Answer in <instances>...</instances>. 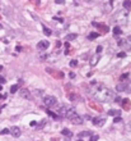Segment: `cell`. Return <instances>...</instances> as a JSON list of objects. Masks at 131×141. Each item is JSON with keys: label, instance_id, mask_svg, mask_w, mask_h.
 <instances>
[{"label": "cell", "instance_id": "1", "mask_svg": "<svg viewBox=\"0 0 131 141\" xmlns=\"http://www.w3.org/2000/svg\"><path fill=\"white\" fill-rule=\"evenodd\" d=\"M93 98L99 103H108L113 100V92L104 86H98V88L93 92Z\"/></svg>", "mask_w": 131, "mask_h": 141}, {"label": "cell", "instance_id": "2", "mask_svg": "<svg viewBox=\"0 0 131 141\" xmlns=\"http://www.w3.org/2000/svg\"><path fill=\"white\" fill-rule=\"evenodd\" d=\"M43 104L48 108H55V106H57V99L52 95H47L43 98Z\"/></svg>", "mask_w": 131, "mask_h": 141}, {"label": "cell", "instance_id": "3", "mask_svg": "<svg viewBox=\"0 0 131 141\" xmlns=\"http://www.w3.org/2000/svg\"><path fill=\"white\" fill-rule=\"evenodd\" d=\"M73 110H75L74 106H61V108L59 109V113L61 114L62 117H66L70 112H73Z\"/></svg>", "mask_w": 131, "mask_h": 141}, {"label": "cell", "instance_id": "4", "mask_svg": "<svg viewBox=\"0 0 131 141\" xmlns=\"http://www.w3.org/2000/svg\"><path fill=\"white\" fill-rule=\"evenodd\" d=\"M93 122V124L97 126V127H102V126L106 123V118H103V117H96V118H93L92 119Z\"/></svg>", "mask_w": 131, "mask_h": 141}, {"label": "cell", "instance_id": "5", "mask_svg": "<svg viewBox=\"0 0 131 141\" xmlns=\"http://www.w3.org/2000/svg\"><path fill=\"white\" fill-rule=\"evenodd\" d=\"M19 96L23 99H27V100H31L32 96H31V91L27 90V88H20L19 90Z\"/></svg>", "mask_w": 131, "mask_h": 141}, {"label": "cell", "instance_id": "6", "mask_svg": "<svg viewBox=\"0 0 131 141\" xmlns=\"http://www.w3.org/2000/svg\"><path fill=\"white\" fill-rule=\"evenodd\" d=\"M10 135H12L13 137H19L22 135V131L20 128L18 127V126H13L12 129H10Z\"/></svg>", "mask_w": 131, "mask_h": 141}, {"label": "cell", "instance_id": "7", "mask_svg": "<svg viewBox=\"0 0 131 141\" xmlns=\"http://www.w3.org/2000/svg\"><path fill=\"white\" fill-rule=\"evenodd\" d=\"M48 46H50V42H48L47 40H42V41H40L37 44V47H38L40 50H46Z\"/></svg>", "mask_w": 131, "mask_h": 141}, {"label": "cell", "instance_id": "8", "mask_svg": "<svg viewBox=\"0 0 131 141\" xmlns=\"http://www.w3.org/2000/svg\"><path fill=\"white\" fill-rule=\"evenodd\" d=\"M70 122H71V123H74V124H81L83 123V118H81L79 114H76L75 117H73L71 119H69Z\"/></svg>", "mask_w": 131, "mask_h": 141}, {"label": "cell", "instance_id": "9", "mask_svg": "<svg viewBox=\"0 0 131 141\" xmlns=\"http://www.w3.org/2000/svg\"><path fill=\"white\" fill-rule=\"evenodd\" d=\"M99 59H101L99 54H94V55L92 57V59H91V65H92V67L97 65V64H98V62H99Z\"/></svg>", "mask_w": 131, "mask_h": 141}, {"label": "cell", "instance_id": "10", "mask_svg": "<svg viewBox=\"0 0 131 141\" xmlns=\"http://www.w3.org/2000/svg\"><path fill=\"white\" fill-rule=\"evenodd\" d=\"M93 26H96V27H98V28H101V29H103V31L104 32H108V31H110V28H108L107 27V26H103V24H99L98 23V22H93V23H92Z\"/></svg>", "mask_w": 131, "mask_h": 141}, {"label": "cell", "instance_id": "11", "mask_svg": "<svg viewBox=\"0 0 131 141\" xmlns=\"http://www.w3.org/2000/svg\"><path fill=\"white\" fill-rule=\"evenodd\" d=\"M108 116H121V110H118V109H110L107 112Z\"/></svg>", "mask_w": 131, "mask_h": 141}, {"label": "cell", "instance_id": "12", "mask_svg": "<svg viewBox=\"0 0 131 141\" xmlns=\"http://www.w3.org/2000/svg\"><path fill=\"white\" fill-rule=\"evenodd\" d=\"M116 90L117 91H126L127 90V85L126 83H120V85H117V86H116Z\"/></svg>", "mask_w": 131, "mask_h": 141}, {"label": "cell", "instance_id": "13", "mask_svg": "<svg viewBox=\"0 0 131 141\" xmlns=\"http://www.w3.org/2000/svg\"><path fill=\"white\" fill-rule=\"evenodd\" d=\"M61 135L62 136H66V137H71L73 136V132L70 131V129H68V128H64L62 131H61Z\"/></svg>", "mask_w": 131, "mask_h": 141}, {"label": "cell", "instance_id": "14", "mask_svg": "<svg viewBox=\"0 0 131 141\" xmlns=\"http://www.w3.org/2000/svg\"><path fill=\"white\" fill-rule=\"evenodd\" d=\"M122 105H123V108H125L126 110H129V109H130V105H131L130 100H129V99H123V100H122Z\"/></svg>", "mask_w": 131, "mask_h": 141}, {"label": "cell", "instance_id": "15", "mask_svg": "<svg viewBox=\"0 0 131 141\" xmlns=\"http://www.w3.org/2000/svg\"><path fill=\"white\" fill-rule=\"evenodd\" d=\"M98 36H101V33H98V32H91L88 35V39L89 40H94V39H97Z\"/></svg>", "mask_w": 131, "mask_h": 141}, {"label": "cell", "instance_id": "16", "mask_svg": "<svg viewBox=\"0 0 131 141\" xmlns=\"http://www.w3.org/2000/svg\"><path fill=\"white\" fill-rule=\"evenodd\" d=\"M42 29H43V32H45V35H46V36H50V35H52V31H51L50 28H47L45 24H42Z\"/></svg>", "mask_w": 131, "mask_h": 141}, {"label": "cell", "instance_id": "17", "mask_svg": "<svg viewBox=\"0 0 131 141\" xmlns=\"http://www.w3.org/2000/svg\"><path fill=\"white\" fill-rule=\"evenodd\" d=\"M123 8L127 9V10L131 9V1L130 0H125V1H123Z\"/></svg>", "mask_w": 131, "mask_h": 141}, {"label": "cell", "instance_id": "18", "mask_svg": "<svg viewBox=\"0 0 131 141\" xmlns=\"http://www.w3.org/2000/svg\"><path fill=\"white\" fill-rule=\"evenodd\" d=\"M121 33H122V29L120 28V27H115V28H113V35H115V36H120Z\"/></svg>", "mask_w": 131, "mask_h": 141}, {"label": "cell", "instance_id": "19", "mask_svg": "<svg viewBox=\"0 0 131 141\" xmlns=\"http://www.w3.org/2000/svg\"><path fill=\"white\" fill-rule=\"evenodd\" d=\"M89 135H92V133L89 132V131H84V132H79V135H78V136H79L80 139H83V137H85V136H89Z\"/></svg>", "mask_w": 131, "mask_h": 141}, {"label": "cell", "instance_id": "20", "mask_svg": "<svg viewBox=\"0 0 131 141\" xmlns=\"http://www.w3.org/2000/svg\"><path fill=\"white\" fill-rule=\"evenodd\" d=\"M76 39V33H70V35L66 36V40L68 41H70V40H75Z\"/></svg>", "mask_w": 131, "mask_h": 141}, {"label": "cell", "instance_id": "21", "mask_svg": "<svg viewBox=\"0 0 131 141\" xmlns=\"http://www.w3.org/2000/svg\"><path fill=\"white\" fill-rule=\"evenodd\" d=\"M47 114H48V116H50V117H52V118H54V119H59V117L56 116V114H55L54 112H51L50 109H47Z\"/></svg>", "mask_w": 131, "mask_h": 141}, {"label": "cell", "instance_id": "22", "mask_svg": "<svg viewBox=\"0 0 131 141\" xmlns=\"http://www.w3.org/2000/svg\"><path fill=\"white\" fill-rule=\"evenodd\" d=\"M18 88H19V86H18V85H13V86L10 87V92H12V94H14V92L18 91Z\"/></svg>", "mask_w": 131, "mask_h": 141}, {"label": "cell", "instance_id": "23", "mask_svg": "<svg viewBox=\"0 0 131 141\" xmlns=\"http://www.w3.org/2000/svg\"><path fill=\"white\" fill-rule=\"evenodd\" d=\"M69 99L71 100V101H76V100L79 99V98H78V96H76L75 94H70V95H69Z\"/></svg>", "mask_w": 131, "mask_h": 141}, {"label": "cell", "instance_id": "24", "mask_svg": "<svg viewBox=\"0 0 131 141\" xmlns=\"http://www.w3.org/2000/svg\"><path fill=\"white\" fill-rule=\"evenodd\" d=\"M69 65H70V67H76V65H78V60H76V59H73V60H70Z\"/></svg>", "mask_w": 131, "mask_h": 141}, {"label": "cell", "instance_id": "25", "mask_svg": "<svg viewBox=\"0 0 131 141\" xmlns=\"http://www.w3.org/2000/svg\"><path fill=\"white\" fill-rule=\"evenodd\" d=\"M46 123H47V121H46V119L41 121V122H40V123H38L40 126H37V128H42V127H45V124H46Z\"/></svg>", "mask_w": 131, "mask_h": 141}, {"label": "cell", "instance_id": "26", "mask_svg": "<svg viewBox=\"0 0 131 141\" xmlns=\"http://www.w3.org/2000/svg\"><path fill=\"white\" fill-rule=\"evenodd\" d=\"M47 57H48V54H45V53H43V54H40V55H38V58L41 59V60H46V59H47Z\"/></svg>", "mask_w": 131, "mask_h": 141}, {"label": "cell", "instance_id": "27", "mask_svg": "<svg viewBox=\"0 0 131 141\" xmlns=\"http://www.w3.org/2000/svg\"><path fill=\"white\" fill-rule=\"evenodd\" d=\"M98 139H99L98 135H92V137H91V140H89V141H98Z\"/></svg>", "mask_w": 131, "mask_h": 141}, {"label": "cell", "instance_id": "28", "mask_svg": "<svg viewBox=\"0 0 131 141\" xmlns=\"http://www.w3.org/2000/svg\"><path fill=\"white\" fill-rule=\"evenodd\" d=\"M8 133H10V129L5 128V129H3V131L0 132V135H8Z\"/></svg>", "mask_w": 131, "mask_h": 141}, {"label": "cell", "instance_id": "29", "mask_svg": "<svg viewBox=\"0 0 131 141\" xmlns=\"http://www.w3.org/2000/svg\"><path fill=\"white\" fill-rule=\"evenodd\" d=\"M121 121H122V118L118 116V117H116L115 119H113V123H120V122H121Z\"/></svg>", "mask_w": 131, "mask_h": 141}, {"label": "cell", "instance_id": "30", "mask_svg": "<svg viewBox=\"0 0 131 141\" xmlns=\"http://www.w3.org/2000/svg\"><path fill=\"white\" fill-rule=\"evenodd\" d=\"M127 77H129V73H123V75H122L121 77H120V80H121V81H123V80H126Z\"/></svg>", "mask_w": 131, "mask_h": 141}, {"label": "cell", "instance_id": "31", "mask_svg": "<svg viewBox=\"0 0 131 141\" xmlns=\"http://www.w3.org/2000/svg\"><path fill=\"white\" fill-rule=\"evenodd\" d=\"M117 57H118V58H125V57H126V53H125V51H121V53L117 54Z\"/></svg>", "mask_w": 131, "mask_h": 141}, {"label": "cell", "instance_id": "32", "mask_svg": "<svg viewBox=\"0 0 131 141\" xmlns=\"http://www.w3.org/2000/svg\"><path fill=\"white\" fill-rule=\"evenodd\" d=\"M126 131H129V132H131V121L129 122V123L126 124Z\"/></svg>", "mask_w": 131, "mask_h": 141}, {"label": "cell", "instance_id": "33", "mask_svg": "<svg viewBox=\"0 0 131 141\" xmlns=\"http://www.w3.org/2000/svg\"><path fill=\"white\" fill-rule=\"evenodd\" d=\"M5 82H6V80L3 76H0V83H5Z\"/></svg>", "mask_w": 131, "mask_h": 141}, {"label": "cell", "instance_id": "34", "mask_svg": "<svg viewBox=\"0 0 131 141\" xmlns=\"http://www.w3.org/2000/svg\"><path fill=\"white\" fill-rule=\"evenodd\" d=\"M55 3H56V4H64L65 0H55Z\"/></svg>", "mask_w": 131, "mask_h": 141}, {"label": "cell", "instance_id": "35", "mask_svg": "<svg viewBox=\"0 0 131 141\" xmlns=\"http://www.w3.org/2000/svg\"><path fill=\"white\" fill-rule=\"evenodd\" d=\"M69 77H70V78H75V73H74V72H70V73H69Z\"/></svg>", "mask_w": 131, "mask_h": 141}, {"label": "cell", "instance_id": "36", "mask_svg": "<svg viewBox=\"0 0 131 141\" xmlns=\"http://www.w3.org/2000/svg\"><path fill=\"white\" fill-rule=\"evenodd\" d=\"M54 19H55V21H59V22H64V19H62V18H57V17H54Z\"/></svg>", "mask_w": 131, "mask_h": 141}, {"label": "cell", "instance_id": "37", "mask_svg": "<svg viewBox=\"0 0 131 141\" xmlns=\"http://www.w3.org/2000/svg\"><path fill=\"white\" fill-rule=\"evenodd\" d=\"M102 49H103V47H102V46L99 45L98 47H97V53H101V51H102Z\"/></svg>", "mask_w": 131, "mask_h": 141}, {"label": "cell", "instance_id": "38", "mask_svg": "<svg viewBox=\"0 0 131 141\" xmlns=\"http://www.w3.org/2000/svg\"><path fill=\"white\" fill-rule=\"evenodd\" d=\"M36 124H37V122H36V121L31 122V127H36Z\"/></svg>", "mask_w": 131, "mask_h": 141}, {"label": "cell", "instance_id": "39", "mask_svg": "<svg viewBox=\"0 0 131 141\" xmlns=\"http://www.w3.org/2000/svg\"><path fill=\"white\" fill-rule=\"evenodd\" d=\"M4 99H6V95H1V94H0V100H4Z\"/></svg>", "mask_w": 131, "mask_h": 141}, {"label": "cell", "instance_id": "40", "mask_svg": "<svg viewBox=\"0 0 131 141\" xmlns=\"http://www.w3.org/2000/svg\"><path fill=\"white\" fill-rule=\"evenodd\" d=\"M15 50H17V51H20V50H22V47H20V46H17V47H15Z\"/></svg>", "mask_w": 131, "mask_h": 141}, {"label": "cell", "instance_id": "41", "mask_svg": "<svg viewBox=\"0 0 131 141\" xmlns=\"http://www.w3.org/2000/svg\"><path fill=\"white\" fill-rule=\"evenodd\" d=\"M3 108H4V105H1V106H0V113H1V110H3Z\"/></svg>", "mask_w": 131, "mask_h": 141}, {"label": "cell", "instance_id": "42", "mask_svg": "<svg viewBox=\"0 0 131 141\" xmlns=\"http://www.w3.org/2000/svg\"><path fill=\"white\" fill-rule=\"evenodd\" d=\"M0 70H3V65H0Z\"/></svg>", "mask_w": 131, "mask_h": 141}, {"label": "cell", "instance_id": "43", "mask_svg": "<svg viewBox=\"0 0 131 141\" xmlns=\"http://www.w3.org/2000/svg\"><path fill=\"white\" fill-rule=\"evenodd\" d=\"M76 141H83V139H79V140H76Z\"/></svg>", "mask_w": 131, "mask_h": 141}, {"label": "cell", "instance_id": "44", "mask_svg": "<svg viewBox=\"0 0 131 141\" xmlns=\"http://www.w3.org/2000/svg\"><path fill=\"white\" fill-rule=\"evenodd\" d=\"M1 88H3V86H1V83H0V90H1Z\"/></svg>", "mask_w": 131, "mask_h": 141}, {"label": "cell", "instance_id": "45", "mask_svg": "<svg viewBox=\"0 0 131 141\" xmlns=\"http://www.w3.org/2000/svg\"><path fill=\"white\" fill-rule=\"evenodd\" d=\"M66 141H68V140H66Z\"/></svg>", "mask_w": 131, "mask_h": 141}]
</instances>
